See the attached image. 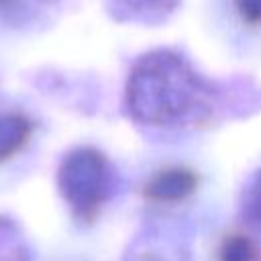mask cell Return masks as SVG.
Returning <instances> with one entry per match:
<instances>
[{
    "mask_svg": "<svg viewBox=\"0 0 261 261\" xmlns=\"http://www.w3.org/2000/svg\"><path fill=\"white\" fill-rule=\"evenodd\" d=\"M153 63L159 71L161 82L165 84V90L153 82L141 67H137L133 75V88H147L149 94H128L133 96V106H141L149 100V106H145V118L157 120V124H163V120H169V116H177L179 120L194 108L190 106L192 100H198V80L192 75L190 69L181 65L179 59L167 57V55H151Z\"/></svg>",
    "mask_w": 261,
    "mask_h": 261,
    "instance_id": "6da1fadb",
    "label": "cell"
},
{
    "mask_svg": "<svg viewBox=\"0 0 261 261\" xmlns=\"http://www.w3.org/2000/svg\"><path fill=\"white\" fill-rule=\"evenodd\" d=\"M0 261H27L24 243L8 218H0Z\"/></svg>",
    "mask_w": 261,
    "mask_h": 261,
    "instance_id": "8992f818",
    "label": "cell"
},
{
    "mask_svg": "<svg viewBox=\"0 0 261 261\" xmlns=\"http://www.w3.org/2000/svg\"><path fill=\"white\" fill-rule=\"evenodd\" d=\"M241 18L249 24H261V0H234Z\"/></svg>",
    "mask_w": 261,
    "mask_h": 261,
    "instance_id": "52a82bcc",
    "label": "cell"
},
{
    "mask_svg": "<svg viewBox=\"0 0 261 261\" xmlns=\"http://www.w3.org/2000/svg\"><path fill=\"white\" fill-rule=\"evenodd\" d=\"M22 0H0V10H12L14 6H18Z\"/></svg>",
    "mask_w": 261,
    "mask_h": 261,
    "instance_id": "9c48e42d",
    "label": "cell"
},
{
    "mask_svg": "<svg viewBox=\"0 0 261 261\" xmlns=\"http://www.w3.org/2000/svg\"><path fill=\"white\" fill-rule=\"evenodd\" d=\"M249 208H251L253 218L261 224V173H259L257 184L253 188V194H251V200H249Z\"/></svg>",
    "mask_w": 261,
    "mask_h": 261,
    "instance_id": "ba28073f",
    "label": "cell"
},
{
    "mask_svg": "<svg viewBox=\"0 0 261 261\" xmlns=\"http://www.w3.org/2000/svg\"><path fill=\"white\" fill-rule=\"evenodd\" d=\"M33 124L22 114H0V161L14 157L29 141Z\"/></svg>",
    "mask_w": 261,
    "mask_h": 261,
    "instance_id": "277c9868",
    "label": "cell"
},
{
    "mask_svg": "<svg viewBox=\"0 0 261 261\" xmlns=\"http://www.w3.org/2000/svg\"><path fill=\"white\" fill-rule=\"evenodd\" d=\"M198 186V177L186 167H165L145 184V198L151 202H181Z\"/></svg>",
    "mask_w": 261,
    "mask_h": 261,
    "instance_id": "3957f363",
    "label": "cell"
},
{
    "mask_svg": "<svg viewBox=\"0 0 261 261\" xmlns=\"http://www.w3.org/2000/svg\"><path fill=\"white\" fill-rule=\"evenodd\" d=\"M218 261H261V255L249 237L230 234L218 249Z\"/></svg>",
    "mask_w": 261,
    "mask_h": 261,
    "instance_id": "5b68a950",
    "label": "cell"
},
{
    "mask_svg": "<svg viewBox=\"0 0 261 261\" xmlns=\"http://www.w3.org/2000/svg\"><path fill=\"white\" fill-rule=\"evenodd\" d=\"M108 163L94 149L71 151L59 167V190L80 220H92L108 196Z\"/></svg>",
    "mask_w": 261,
    "mask_h": 261,
    "instance_id": "7a4b0ae2",
    "label": "cell"
}]
</instances>
